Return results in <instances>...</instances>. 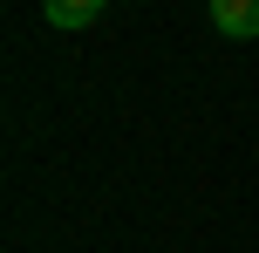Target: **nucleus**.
Listing matches in <instances>:
<instances>
[{
    "label": "nucleus",
    "instance_id": "obj_2",
    "mask_svg": "<svg viewBox=\"0 0 259 253\" xmlns=\"http://www.w3.org/2000/svg\"><path fill=\"white\" fill-rule=\"evenodd\" d=\"M103 7H109V0H41V21L62 27V34H75V27H96Z\"/></svg>",
    "mask_w": 259,
    "mask_h": 253
},
{
    "label": "nucleus",
    "instance_id": "obj_1",
    "mask_svg": "<svg viewBox=\"0 0 259 253\" xmlns=\"http://www.w3.org/2000/svg\"><path fill=\"white\" fill-rule=\"evenodd\" d=\"M205 14L225 41H259V0H205Z\"/></svg>",
    "mask_w": 259,
    "mask_h": 253
}]
</instances>
